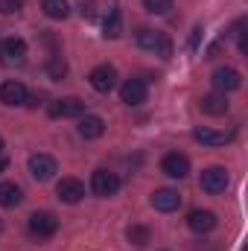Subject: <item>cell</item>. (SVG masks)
<instances>
[{
  "instance_id": "obj_26",
  "label": "cell",
  "mask_w": 248,
  "mask_h": 251,
  "mask_svg": "<svg viewBox=\"0 0 248 251\" xmlns=\"http://www.w3.org/2000/svg\"><path fill=\"white\" fill-rule=\"evenodd\" d=\"M198 38H201V26H196V29H193V35H190V47H193V50L198 47Z\"/></svg>"
},
{
  "instance_id": "obj_9",
  "label": "cell",
  "mask_w": 248,
  "mask_h": 251,
  "mask_svg": "<svg viewBox=\"0 0 248 251\" xmlns=\"http://www.w3.org/2000/svg\"><path fill=\"white\" fill-rule=\"evenodd\" d=\"M0 59L6 64H24L26 62V41L18 35H9L0 41Z\"/></svg>"
},
{
  "instance_id": "obj_7",
  "label": "cell",
  "mask_w": 248,
  "mask_h": 251,
  "mask_svg": "<svg viewBox=\"0 0 248 251\" xmlns=\"http://www.w3.org/2000/svg\"><path fill=\"white\" fill-rule=\"evenodd\" d=\"M88 82H91L94 91L108 94V91L117 88V70H114L111 64H99V67H94V70L88 73Z\"/></svg>"
},
{
  "instance_id": "obj_24",
  "label": "cell",
  "mask_w": 248,
  "mask_h": 251,
  "mask_svg": "<svg viewBox=\"0 0 248 251\" xmlns=\"http://www.w3.org/2000/svg\"><path fill=\"white\" fill-rule=\"evenodd\" d=\"M64 73H67V64H64V59L53 56V59H50V64H47V76H50V79H62Z\"/></svg>"
},
{
  "instance_id": "obj_5",
  "label": "cell",
  "mask_w": 248,
  "mask_h": 251,
  "mask_svg": "<svg viewBox=\"0 0 248 251\" xmlns=\"http://www.w3.org/2000/svg\"><path fill=\"white\" fill-rule=\"evenodd\" d=\"M198 184H201L204 193L219 196V193H225V190H228V170H225V167H207V170H201Z\"/></svg>"
},
{
  "instance_id": "obj_14",
  "label": "cell",
  "mask_w": 248,
  "mask_h": 251,
  "mask_svg": "<svg viewBox=\"0 0 248 251\" xmlns=\"http://www.w3.org/2000/svg\"><path fill=\"white\" fill-rule=\"evenodd\" d=\"M56 196L62 199L64 204H76V201L85 199V184H82L79 178H62V181L56 184Z\"/></svg>"
},
{
  "instance_id": "obj_19",
  "label": "cell",
  "mask_w": 248,
  "mask_h": 251,
  "mask_svg": "<svg viewBox=\"0 0 248 251\" xmlns=\"http://www.w3.org/2000/svg\"><path fill=\"white\" fill-rule=\"evenodd\" d=\"M24 201V190L15 181H3L0 184V207H18Z\"/></svg>"
},
{
  "instance_id": "obj_1",
  "label": "cell",
  "mask_w": 248,
  "mask_h": 251,
  "mask_svg": "<svg viewBox=\"0 0 248 251\" xmlns=\"http://www.w3.org/2000/svg\"><path fill=\"white\" fill-rule=\"evenodd\" d=\"M134 38H137V47L140 50H146V53H155V56H161V59H170L173 56V41L164 35V32H158V29H137L134 32Z\"/></svg>"
},
{
  "instance_id": "obj_8",
  "label": "cell",
  "mask_w": 248,
  "mask_h": 251,
  "mask_svg": "<svg viewBox=\"0 0 248 251\" xmlns=\"http://www.w3.org/2000/svg\"><path fill=\"white\" fill-rule=\"evenodd\" d=\"M213 88H216V94L240 91V88H243L240 70H234V67H216V70H213Z\"/></svg>"
},
{
  "instance_id": "obj_16",
  "label": "cell",
  "mask_w": 248,
  "mask_h": 251,
  "mask_svg": "<svg viewBox=\"0 0 248 251\" xmlns=\"http://www.w3.org/2000/svg\"><path fill=\"white\" fill-rule=\"evenodd\" d=\"M216 213L213 210H190V216H187V225H190V231H196V234H210L213 228H216Z\"/></svg>"
},
{
  "instance_id": "obj_10",
  "label": "cell",
  "mask_w": 248,
  "mask_h": 251,
  "mask_svg": "<svg viewBox=\"0 0 248 251\" xmlns=\"http://www.w3.org/2000/svg\"><path fill=\"white\" fill-rule=\"evenodd\" d=\"M146 97H149V88H146L143 79H125L123 85H120V100H123L125 105H131V108L143 105Z\"/></svg>"
},
{
  "instance_id": "obj_23",
  "label": "cell",
  "mask_w": 248,
  "mask_h": 251,
  "mask_svg": "<svg viewBox=\"0 0 248 251\" xmlns=\"http://www.w3.org/2000/svg\"><path fill=\"white\" fill-rule=\"evenodd\" d=\"M143 9L149 15H167L173 9V0H143Z\"/></svg>"
},
{
  "instance_id": "obj_25",
  "label": "cell",
  "mask_w": 248,
  "mask_h": 251,
  "mask_svg": "<svg viewBox=\"0 0 248 251\" xmlns=\"http://www.w3.org/2000/svg\"><path fill=\"white\" fill-rule=\"evenodd\" d=\"M24 9V0H0V15H18Z\"/></svg>"
},
{
  "instance_id": "obj_12",
  "label": "cell",
  "mask_w": 248,
  "mask_h": 251,
  "mask_svg": "<svg viewBox=\"0 0 248 251\" xmlns=\"http://www.w3.org/2000/svg\"><path fill=\"white\" fill-rule=\"evenodd\" d=\"M152 207L155 210H161V213H173V210H178L181 207V193L173 187H161L152 193Z\"/></svg>"
},
{
  "instance_id": "obj_11",
  "label": "cell",
  "mask_w": 248,
  "mask_h": 251,
  "mask_svg": "<svg viewBox=\"0 0 248 251\" xmlns=\"http://www.w3.org/2000/svg\"><path fill=\"white\" fill-rule=\"evenodd\" d=\"M161 173H164L167 178H187V173H190V158L181 155V152L164 155V158H161Z\"/></svg>"
},
{
  "instance_id": "obj_15",
  "label": "cell",
  "mask_w": 248,
  "mask_h": 251,
  "mask_svg": "<svg viewBox=\"0 0 248 251\" xmlns=\"http://www.w3.org/2000/svg\"><path fill=\"white\" fill-rule=\"evenodd\" d=\"M193 140H198L201 146H225L234 140V131H213V128L198 126V128H193Z\"/></svg>"
},
{
  "instance_id": "obj_18",
  "label": "cell",
  "mask_w": 248,
  "mask_h": 251,
  "mask_svg": "<svg viewBox=\"0 0 248 251\" xmlns=\"http://www.w3.org/2000/svg\"><path fill=\"white\" fill-rule=\"evenodd\" d=\"M198 108L210 117H222V114H228V100H225V94H207L198 100Z\"/></svg>"
},
{
  "instance_id": "obj_29",
  "label": "cell",
  "mask_w": 248,
  "mask_h": 251,
  "mask_svg": "<svg viewBox=\"0 0 248 251\" xmlns=\"http://www.w3.org/2000/svg\"><path fill=\"white\" fill-rule=\"evenodd\" d=\"M0 152H3V137H0Z\"/></svg>"
},
{
  "instance_id": "obj_13",
  "label": "cell",
  "mask_w": 248,
  "mask_h": 251,
  "mask_svg": "<svg viewBox=\"0 0 248 251\" xmlns=\"http://www.w3.org/2000/svg\"><path fill=\"white\" fill-rule=\"evenodd\" d=\"M26 100H29V94H26V85L24 82L9 79V82L0 85V102L3 105H24Z\"/></svg>"
},
{
  "instance_id": "obj_22",
  "label": "cell",
  "mask_w": 248,
  "mask_h": 251,
  "mask_svg": "<svg viewBox=\"0 0 248 251\" xmlns=\"http://www.w3.org/2000/svg\"><path fill=\"white\" fill-rule=\"evenodd\" d=\"M125 237H128V243H134V246H146V243H149V228L131 225V228L125 231Z\"/></svg>"
},
{
  "instance_id": "obj_4",
  "label": "cell",
  "mask_w": 248,
  "mask_h": 251,
  "mask_svg": "<svg viewBox=\"0 0 248 251\" xmlns=\"http://www.w3.org/2000/svg\"><path fill=\"white\" fill-rule=\"evenodd\" d=\"M56 231H59V219H56L50 210H35V213L29 216V234H32V237L50 240Z\"/></svg>"
},
{
  "instance_id": "obj_27",
  "label": "cell",
  "mask_w": 248,
  "mask_h": 251,
  "mask_svg": "<svg viewBox=\"0 0 248 251\" xmlns=\"http://www.w3.org/2000/svg\"><path fill=\"white\" fill-rule=\"evenodd\" d=\"M3 167H6V161H0V170H3Z\"/></svg>"
},
{
  "instance_id": "obj_28",
  "label": "cell",
  "mask_w": 248,
  "mask_h": 251,
  "mask_svg": "<svg viewBox=\"0 0 248 251\" xmlns=\"http://www.w3.org/2000/svg\"><path fill=\"white\" fill-rule=\"evenodd\" d=\"M0 234H3V219H0Z\"/></svg>"
},
{
  "instance_id": "obj_6",
  "label": "cell",
  "mask_w": 248,
  "mask_h": 251,
  "mask_svg": "<svg viewBox=\"0 0 248 251\" xmlns=\"http://www.w3.org/2000/svg\"><path fill=\"white\" fill-rule=\"evenodd\" d=\"M91 190H94L97 196L108 199V196H114V193L120 190V176L111 173V170H94V176H91Z\"/></svg>"
},
{
  "instance_id": "obj_3",
  "label": "cell",
  "mask_w": 248,
  "mask_h": 251,
  "mask_svg": "<svg viewBox=\"0 0 248 251\" xmlns=\"http://www.w3.org/2000/svg\"><path fill=\"white\" fill-rule=\"evenodd\" d=\"M47 114L53 120H70V117H82L85 114V102L79 97H64V100H53L47 105Z\"/></svg>"
},
{
  "instance_id": "obj_21",
  "label": "cell",
  "mask_w": 248,
  "mask_h": 251,
  "mask_svg": "<svg viewBox=\"0 0 248 251\" xmlns=\"http://www.w3.org/2000/svg\"><path fill=\"white\" fill-rule=\"evenodd\" d=\"M102 35L105 38H117L120 32H123V21H120V9H111L108 12V18H105V24H102Z\"/></svg>"
},
{
  "instance_id": "obj_17",
  "label": "cell",
  "mask_w": 248,
  "mask_h": 251,
  "mask_svg": "<svg viewBox=\"0 0 248 251\" xmlns=\"http://www.w3.org/2000/svg\"><path fill=\"white\" fill-rule=\"evenodd\" d=\"M79 134H82L85 140H97V137H102V134H105V120L97 117V114H85V117L79 120Z\"/></svg>"
},
{
  "instance_id": "obj_20",
  "label": "cell",
  "mask_w": 248,
  "mask_h": 251,
  "mask_svg": "<svg viewBox=\"0 0 248 251\" xmlns=\"http://www.w3.org/2000/svg\"><path fill=\"white\" fill-rule=\"evenodd\" d=\"M41 9H44V15H47L50 21H64V18L70 15V3H67V0H44Z\"/></svg>"
},
{
  "instance_id": "obj_2",
  "label": "cell",
  "mask_w": 248,
  "mask_h": 251,
  "mask_svg": "<svg viewBox=\"0 0 248 251\" xmlns=\"http://www.w3.org/2000/svg\"><path fill=\"white\" fill-rule=\"evenodd\" d=\"M26 167H29V176H32L35 181H50V178L59 173V164H56V158H53V155H44V152H35V155H29Z\"/></svg>"
}]
</instances>
